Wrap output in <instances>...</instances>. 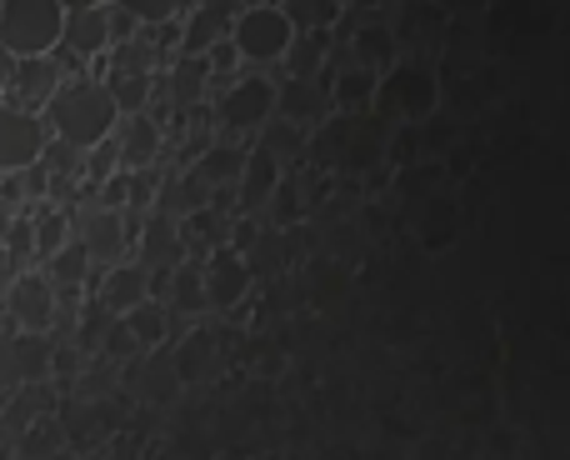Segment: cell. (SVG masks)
<instances>
[{"mask_svg": "<svg viewBox=\"0 0 570 460\" xmlns=\"http://www.w3.org/2000/svg\"><path fill=\"white\" fill-rule=\"evenodd\" d=\"M381 110L405 130L431 126L435 110H441V76H435L431 60L405 56L401 66L381 80Z\"/></svg>", "mask_w": 570, "mask_h": 460, "instance_id": "obj_1", "label": "cell"}]
</instances>
